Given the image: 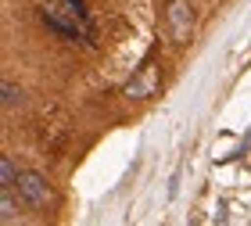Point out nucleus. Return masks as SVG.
Segmentation results:
<instances>
[{
    "label": "nucleus",
    "mask_w": 251,
    "mask_h": 226,
    "mask_svg": "<svg viewBox=\"0 0 251 226\" xmlns=\"http://www.w3.org/2000/svg\"><path fill=\"white\" fill-rule=\"evenodd\" d=\"M0 94H4V97H0V100H4V108L22 104V90H18L15 83H7V79H4V86H0Z\"/></svg>",
    "instance_id": "nucleus-6"
},
{
    "label": "nucleus",
    "mask_w": 251,
    "mask_h": 226,
    "mask_svg": "<svg viewBox=\"0 0 251 226\" xmlns=\"http://www.w3.org/2000/svg\"><path fill=\"white\" fill-rule=\"evenodd\" d=\"M165 25L176 43H187L194 36V4L190 0H169L165 4Z\"/></svg>",
    "instance_id": "nucleus-3"
},
{
    "label": "nucleus",
    "mask_w": 251,
    "mask_h": 226,
    "mask_svg": "<svg viewBox=\"0 0 251 226\" xmlns=\"http://www.w3.org/2000/svg\"><path fill=\"white\" fill-rule=\"evenodd\" d=\"M18 176H22V173H15L11 158L4 154V158H0V190H11V187H18Z\"/></svg>",
    "instance_id": "nucleus-5"
},
{
    "label": "nucleus",
    "mask_w": 251,
    "mask_h": 226,
    "mask_svg": "<svg viewBox=\"0 0 251 226\" xmlns=\"http://www.w3.org/2000/svg\"><path fill=\"white\" fill-rule=\"evenodd\" d=\"M18 194H22V201H25L29 208L50 205V183L40 173H22L18 176Z\"/></svg>",
    "instance_id": "nucleus-4"
},
{
    "label": "nucleus",
    "mask_w": 251,
    "mask_h": 226,
    "mask_svg": "<svg viewBox=\"0 0 251 226\" xmlns=\"http://www.w3.org/2000/svg\"><path fill=\"white\" fill-rule=\"evenodd\" d=\"M36 18L61 43L97 47V22H94V11H90L86 0H40Z\"/></svg>",
    "instance_id": "nucleus-1"
},
{
    "label": "nucleus",
    "mask_w": 251,
    "mask_h": 226,
    "mask_svg": "<svg viewBox=\"0 0 251 226\" xmlns=\"http://www.w3.org/2000/svg\"><path fill=\"white\" fill-rule=\"evenodd\" d=\"M122 94L133 97V100H147V97L158 94V61H154V54H147V58L140 61V69L126 79Z\"/></svg>",
    "instance_id": "nucleus-2"
},
{
    "label": "nucleus",
    "mask_w": 251,
    "mask_h": 226,
    "mask_svg": "<svg viewBox=\"0 0 251 226\" xmlns=\"http://www.w3.org/2000/svg\"><path fill=\"white\" fill-rule=\"evenodd\" d=\"M0 223H15V201H11V190H0Z\"/></svg>",
    "instance_id": "nucleus-7"
}]
</instances>
